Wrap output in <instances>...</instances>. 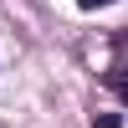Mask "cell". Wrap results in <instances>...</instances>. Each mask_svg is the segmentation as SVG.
<instances>
[{
  "label": "cell",
  "mask_w": 128,
  "mask_h": 128,
  "mask_svg": "<svg viewBox=\"0 0 128 128\" xmlns=\"http://www.w3.org/2000/svg\"><path fill=\"white\" fill-rule=\"evenodd\" d=\"M113 92H118V98H123V102H128V67H123V72H118V77H113Z\"/></svg>",
  "instance_id": "1"
},
{
  "label": "cell",
  "mask_w": 128,
  "mask_h": 128,
  "mask_svg": "<svg viewBox=\"0 0 128 128\" xmlns=\"http://www.w3.org/2000/svg\"><path fill=\"white\" fill-rule=\"evenodd\" d=\"M82 10H98V5H113V0H77Z\"/></svg>",
  "instance_id": "2"
}]
</instances>
